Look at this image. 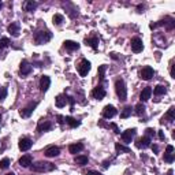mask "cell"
I'll list each match as a JSON object with an SVG mask.
<instances>
[{"label": "cell", "instance_id": "1", "mask_svg": "<svg viewBox=\"0 0 175 175\" xmlns=\"http://www.w3.org/2000/svg\"><path fill=\"white\" fill-rule=\"evenodd\" d=\"M51 39H52V33L49 30H40L34 34V43H36L37 45L48 43Z\"/></svg>", "mask_w": 175, "mask_h": 175}, {"label": "cell", "instance_id": "2", "mask_svg": "<svg viewBox=\"0 0 175 175\" xmlns=\"http://www.w3.org/2000/svg\"><path fill=\"white\" fill-rule=\"evenodd\" d=\"M115 90H116V95H118L119 100H126L127 97V89H126V84H125L123 80H116L115 82Z\"/></svg>", "mask_w": 175, "mask_h": 175}, {"label": "cell", "instance_id": "3", "mask_svg": "<svg viewBox=\"0 0 175 175\" xmlns=\"http://www.w3.org/2000/svg\"><path fill=\"white\" fill-rule=\"evenodd\" d=\"M55 168L54 164L51 163H47V162H37L32 166V170L34 173H44V171H52Z\"/></svg>", "mask_w": 175, "mask_h": 175}, {"label": "cell", "instance_id": "4", "mask_svg": "<svg viewBox=\"0 0 175 175\" xmlns=\"http://www.w3.org/2000/svg\"><path fill=\"white\" fill-rule=\"evenodd\" d=\"M89 70H90V62L86 59H82L80 62V65H78V73H80V75L81 77H86Z\"/></svg>", "mask_w": 175, "mask_h": 175}, {"label": "cell", "instance_id": "5", "mask_svg": "<svg viewBox=\"0 0 175 175\" xmlns=\"http://www.w3.org/2000/svg\"><path fill=\"white\" fill-rule=\"evenodd\" d=\"M130 45H131V51L136 52V54H140V52L144 49V44H142V40L138 39V37H134V39L131 40Z\"/></svg>", "mask_w": 175, "mask_h": 175}, {"label": "cell", "instance_id": "6", "mask_svg": "<svg viewBox=\"0 0 175 175\" xmlns=\"http://www.w3.org/2000/svg\"><path fill=\"white\" fill-rule=\"evenodd\" d=\"M32 145H33L32 140H30V138H28V137H23V138L19 140L18 147H19V149H21V151H23V152H26V151H29V149L32 148Z\"/></svg>", "mask_w": 175, "mask_h": 175}, {"label": "cell", "instance_id": "7", "mask_svg": "<svg viewBox=\"0 0 175 175\" xmlns=\"http://www.w3.org/2000/svg\"><path fill=\"white\" fill-rule=\"evenodd\" d=\"M36 107H37V103H30L26 108H22L21 111H19V115H21L22 118H29V116L33 114V111H34Z\"/></svg>", "mask_w": 175, "mask_h": 175}, {"label": "cell", "instance_id": "8", "mask_svg": "<svg viewBox=\"0 0 175 175\" xmlns=\"http://www.w3.org/2000/svg\"><path fill=\"white\" fill-rule=\"evenodd\" d=\"M153 74H155V71H153V69L151 66H145L144 69L141 70V78L142 80H145V81L152 80Z\"/></svg>", "mask_w": 175, "mask_h": 175}, {"label": "cell", "instance_id": "9", "mask_svg": "<svg viewBox=\"0 0 175 175\" xmlns=\"http://www.w3.org/2000/svg\"><path fill=\"white\" fill-rule=\"evenodd\" d=\"M136 129H127L126 131H123L122 133V140H123V142H126V144H130L131 140L134 138V136H136Z\"/></svg>", "mask_w": 175, "mask_h": 175}, {"label": "cell", "instance_id": "10", "mask_svg": "<svg viewBox=\"0 0 175 175\" xmlns=\"http://www.w3.org/2000/svg\"><path fill=\"white\" fill-rule=\"evenodd\" d=\"M116 114H118V111H116V108L114 106H106L104 107V110H103V116L104 118H107V119L114 118Z\"/></svg>", "mask_w": 175, "mask_h": 175}, {"label": "cell", "instance_id": "11", "mask_svg": "<svg viewBox=\"0 0 175 175\" xmlns=\"http://www.w3.org/2000/svg\"><path fill=\"white\" fill-rule=\"evenodd\" d=\"M92 96L96 100H101V99L106 97V90H104L103 86H96L95 89L92 90Z\"/></svg>", "mask_w": 175, "mask_h": 175}, {"label": "cell", "instance_id": "12", "mask_svg": "<svg viewBox=\"0 0 175 175\" xmlns=\"http://www.w3.org/2000/svg\"><path fill=\"white\" fill-rule=\"evenodd\" d=\"M49 85H51V78L48 75H43L41 80H40V90L41 92H47L49 89Z\"/></svg>", "mask_w": 175, "mask_h": 175}, {"label": "cell", "instance_id": "13", "mask_svg": "<svg viewBox=\"0 0 175 175\" xmlns=\"http://www.w3.org/2000/svg\"><path fill=\"white\" fill-rule=\"evenodd\" d=\"M30 71H32V65H29L26 60H22L21 67H19V73L22 75H28V74H30Z\"/></svg>", "mask_w": 175, "mask_h": 175}, {"label": "cell", "instance_id": "14", "mask_svg": "<svg viewBox=\"0 0 175 175\" xmlns=\"http://www.w3.org/2000/svg\"><path fill=\"white\" fill-rule=\"evenodd\" d=\"M60 153V149L58 147H48L45 149V156L47 157H56Z\"/></svg>", "mask_w": 175, "mask_h": 175}, {"label": "cell", "instance_id": "15", "mask_svg": "<svg viewBox=\"0 0 175 175\" xmlns=\"http://www.w3.org/2000/svg\"><path fill=\"white\" fill-rule=\"evenodd\" d=\"M151 141L152 140L149 138V137H142V138H140L138 140V142H137V147L138 148H142V149H145V148H148V147H151Z\"/></svg>", "mask_w": 175, "mask_h": 175}, {"label": "cell", "instance_id": "16", "mask_svg": "<svg viewBox=\"0 0 175 175\" xmlns=\"http://www.w3.org/2000/svg\"><path fill=\"white\" fill-rule=\"evenodd\" d=\"M51 127H52L51 122H48V121H41V122L39 123V126H37V131H40V133H44V131L51 130Z\"/></svg>", "mask_w": 175, "mask_h": 175}, {"label": "cell", "instance_id": "17", "mask_svg": "<svg viewBox=\"0 0 175 175\" xmlns=\"http://www.w3.org/2000/svg\"><path fill=\"white\" fill-rule=\"evenodd\" d=\"M32 162H33V159H32L30 155H23V156L19 159V164L22 166V167H30Z\"/></svg>", "mask_w": 175, "mask_h": 175}, {"label": "cell", "instance_id": "18", "mask_svg": "<svg viewBox=\"0 0 175 175\" xmlns=\"http://www.w3.org/2000/svg\"><path fill=\"white\" fill-rule=\"evenodd\" d=\"M151 96H152V89H151L149 86H147L142 89L141 95H140V99H141V101H147L151 99Z\"/></svg>", "mask_w": 175, "mask_h": 175}, {"label": "cell", "instance_id": "19", "mask_svg": "<svg viewBox=\"0 0 175 175\" xmlns=\"http://www.w3.org/2000/svg\"><path fill=\"white\" fill-rule=\"evenodd\" d=\"M8 33H11V36L18 37L19 34V23L18 22H13L10 26H8Z\"/></svg>", "mask_w": 175, "mask_h": 175}, {"label": "cell", "instance_id": "20", "mask_svg": "<svg viewBox=\"0 0 175 175\" xmlns=\"http://www.w3.org/2000/svg\"><path fill=\"white\" fill-rule=\"evenodd\" d=\"M82 149H84V144H81V142H78V144H71L69 147V152L73 153V155L80 153Z\"/></svg>", "mask_w": 175, "mask_h": 175}, {"label": "cell", "instance_id": "21", "mask_svg": "<svg viewBox=\"0 0 175 175\" xmlns=\"http://www.w3.org/2000/svg\"><path fill=\"white\" fill-rule=\"evenodd\" d=\"M63 45H65V48L69 49V51H75V49L80 48V44L75 41H71V40H66V41L63 43Z\"/></svg>", "mask_w": 175, "mask_h": 175}, {"label": "cell", "instance_id": "22", "mask_svg": "<svg viewBox=\"0 0 175 175\" xmlns=\"http://www.w3.org/2000/svg\"><path fill=\"white\" fill-rule=\"evenodd\" d=\"M55 104H56L58 108H63V107L67 104V97H65L63 95L56 96V99H55Z\"/></svg>", "mask_w": 175, "mask_h": 175}, {"label": "cell", "instance_id": "23", "mask_svg": "<svg viewBox=\"0 0 175 175\" xmlns=\"http://www.w3.org/2000/svg\"><path fill=\"white\" fill-rule=\"evenodd\" d=\"M37 3L36 2H33V0H28V2L25 3V10L26 11H29V13H33L34 10L37 8Z\"/></svg>", "mask_w": 175, "mask_h": 175}, {"label": "cell", "instance_id": "24", "mask_svg": "<svg viewBox=\"0 0 175 175\" xmlns=\"http://www.w3.org/2000/svg\"><path fill=\"white\" fill-rule=\"evenodd\" d=\"M66 123L69 125L70 127H78L81 125V122L80 121H77V119H74V118H71V116H66Z\"/></svg>", "mask_w": 175, "mask_h": 175}, {"label": "cell", "instance_id": "25", "mask_svg": "<svg viewBox=\"0 0 175 175\" xmlns=\"http://www.w3.org/2000/svg\"><path fill=\"white\" fill-rule=\"evenodd\" d=\"M160 25H166L167 26V29H174V26H175V22H174V19L173 18H166V21H162V22H159L157 23V26H160Z\"/></svg>", "mask_w": 175, "mask_h": 175}, {"label": "cell", "instance_id": "26", "mask_svg": "<svg viewBox=\"0 0 175 175\" xmlns=\"http://www.w3.org/2000/svg\"><path fill=\"white\" fill-rule=\"evenodd\" d=\"M85 43L88 44V45H90L93 49H97V44H99V39L97 37H92V39H85Z\"/></svg>", "mask_w": 175, "mask_h": 175}, {"label": "cell", "instance_id": "27", "mask_svg": "<svg viewBox=\"0 0 175 175\" xmlns=\"http://www.w3.org/2000/svg\"><path fill=\"white\" fill-rule=\"evenodd\" d=\"M75 164H78V166H85V164H88V156H84V155L77 156V157H75Z\"/></svg>", "mask_w": 175, "mask_h": 175}, {"label": "cell", "instance_id": "28", "mask_svg": "<svg viewBox=\"0 0 175 175\" xmlns=\"http://www.w3.org/2000/svg\"><path fill=\"white\" fill-rule=\"evenodd\" d=\"M164 93H166V88L163 85H157L153 89V95L155 96H162V95H164Z\"/></svg>", "mask_w": 175, "mask_h": 175}, {"label": "cell", "instance_id": "29", "mask_svg": "<svg viewBox=\"0 0 175 175\" xmlns=\"http://www.w3.org/2000/svg\"><path fill=\"white\" fill-rule=\"evenodd\" d=\"M115 149H116V152H125V153H130V148L123 147V145H121V144H119V142H116V144H115Z\"/></svg>", "mask_w": 175, "mask_h": 175}, {"label": "cell", "instance_id": "30", "mask_svg": "<svg viewBox=\"0 0 175 175\" xmlns=\"http://www.w3.org/2000/svg\"><path fill=\"white\" fill-rule=\"evenodd\" d=\"M136 114L138 116H141V115H144L145 114V106L142 103H140V104H137L136 106Z\"/></svg>", "mask_w": 175, "mask_h": 175}, {"label": "cell", "instance_id": "31", "mask_svg": "<svg viewBox=\"0 0 175 175\" xmlns=\"http://www.w3.org/2000/svg\"><path fill=\"white\" fill-rule=\"evenodd\" d=\"M130 115H131V107H125L123 111H122V114H121V118L126 119V118H129Z\"/></svg>", "mask_w": 175, "mask_h": 175}, {"label": "cell", "instance_id": "32", "mask_svg": "<svg viewBox=\"0 0 175 175\" xmlns=\"http://www.w3.org/2000/svg\"><path fill=\"white\" fill-rule=\"evenodd\" d=\"M166 119H168L170 122H173L175 119V108H174V107H171V108L168 110L167 115H166Z\"/></svg>", "mask_w": 175, "mask_h": 175}, {"label": "cell", "instance_id": "33", "mask_svg": "<svg viewBox=\"0 0 175 175\" xmlns=\"http://www.w3.org/2000/svg\"><path fill=\"white\" fill-rule=\"evenodd\" d=\"M8 166H10V159H8V157H4L3 160H0V168H2V170L8 168Z\"/></svg>", "mask_w": 175, "mask_h": 175}, {"label": "cell", "instance_id": "34", "mask_svg": "<svg viewBox=\"0 0 175 175\" xmlns=\"http://www.w3.org/2000/svg\"><path fill=\"white\" fill-rule=\"evenodd\" d=\"M8 45H10V40H8L7 37H3V39H0V49L7 48Z\"/></svg>", "mask_w": 175, "mask_h": 175}, {"label": "cell", "instance_id": "35", "mask_svg": "<svg viewBox=\"0 0 175 175\" xmlns=\"http://www.w3.org/2000/svg\"><path fill=\"white\" fill-rule=\"evenodd\" d=\"M52 21H54L55 25H60V23L63 22V15H60V14H55L54 18H52Z\"/></svg>", "mask_w": 175, "mask_h": 175}, {"label": "cell", "instance_id": "36", "mask_svg": "<svg viewBox=\"0 0 175 175\" xmlns=\"http://www.w3.org/2000/svg\"><path fill=\"white\" fill-rule=\"evenodd\" d=\"M106 70H107V66H106V65L99 66V77H100L101 81L104 80V73H106Z\"/></svg>", "mask_w": 175, "mask_h": 175}, {"label": "cell", "instance_id": "37", "mask_svg": "<svg viewBox=\"0 0 175 175\" xmlns=\"http://www.w3.org/2000/svg\"><path fill=\"white\" fill-rule=\"evenodd\" d=\"M164 162L167 163H173L174 162V153H164Z\"/></svg>", "mask_w": 175, "mask_h": 175}, {"label": "cell", "instance_id": "38", "mask_svg": "<svg viewBox=\"0 0 175 175\" xmlns=\"http://www.w3.org/2000/svg\"><path fill=\"white\" fill-rule=\"evenodd\" d=\"M7 96V88H2L0 89V100H4Z\"/></svg>", "mask_w": 175, "mask_h": 175}, {"label": "cell", "instance_id": "39", "mask_svg": "<svg viewBox=\"0 0 175 175\" xmlns=\"http://www.w3.org/2000/svg\"><path fill=\"white\" fill-rule=\"evenodd\" d=\"M108 127H111V129H112L114 131H115L116 134H119V133H121V130H119V127L116 126L115 123H110V125H108Z\"/></svg>", "mask_w": 175, "mask_h": 175}, {"label": "cell", "instance_id": "40", "mask_svg": "<svg viewBox=\"0 0 175 175\" xmlns=\"http://www.w3.org/2000/svg\"><path fill=\"white\" fill-rule=\"evenodd\" d=\"M145 131H147V137H149V138H151V136H155V131H156V130H153V129H147Z\"/></svg>", "mask_w": 175, "mask_h": 175}, {"label": "cell", "instance_id": "41", "mask_svg": "<svg viewBox=\"0 0 175 175\" xmlns=\"http://www.w3.org/2000/svg\"><path fill=\"white\" fill-rule=\"evenodd\" d=\"M166 152H167V153H173L174 152V147H173V145H167V148H166Z\"/></svg>", "mask_w": 175, "mask_h": 175}, {"label": "cell", "instance_id": "42", "mask_svg": "<svg viewBox=\"0 0 175 175\" xmlns=\"http://www.w3.org/2000/svg\"><path fill=\"white\" fill-rule=\"evenodd\" d=\"M85 175H103V174L97 173V171H88V173H86Z\"/></svg>", "mask_w": 175, "mask_h": 175}, {"label": "cell", "instance_id": "43", "mask_svg": "<svg viewBox=\"0 0 175 175\" xmlns=\"http://www.w3.org/2000/svg\"><path fill=\"white\" fill-rule=\"evenodd\" d=\"M152 151L155 153H157L159 152V147H157V145H152Z\"/></svg>", "mask_w": 175, "mask_h": 175}, {"label": "cell", "instance_id": "44", "mask_svg": "<svg viewBox=\"0 0 175 175\" xmlns=\"http://www.w3.org/2000/svg\"><path fill=\"white\" fill-rule=\"evenodd\" d=\"M157 134H159V138L160 140H164V133H163V131H159Z\"/></svg>", "mask_w": 175, "mask_h": 175}, {"label": "cell", "instance_id": "45", "mask_svg": "<svg viewBox=\"0 0 175 175\" xmlns=\"http://www.w3.org/2000/svg\"><path fill=\"white\" fill-rule=\"evenodd\" d=\"M58 122H59V123H63V116L62 115H58Z\"/></svg>", "mask_w": 175, "mask_h": 175}, {"label": "cell", "instance_id": "46", "mask_svg": "<svg viewBox=\"0 0 175 175\" xmlns=\"http://www.w3.org/2000/svg\"><path fill=\"white\" fill-rule=\"evenodd\" d=\"M149 28H151V29H156V28H157V23H151Z\"/></svg>", "mask_w": 175, "mask_h": 175}, {"label": "cell", "instance_id": "47", "mask_svg": "<svg viewBox=\"0 0 175 175\" xmlns=\"http://www.w3.org/2000/svg\"><path fill=\"white\" fill-rule=\"evenodd\" d=\"M174 174V171L173 170H168V173H167V175H173Z\"/></svg>", "mask_w": 175, "mask_h": 175}, {"label": "cell", "instance_id": "48", "mask_svg": "<svg viewBox=\"0 0 175 175\" xmlns=\"http://www.w3.org/2000/svg\"><path fill=\"white\" fill-rule=\"evenodd\" d=\"M6 175H15L14 173H8V174H6Z\"/></svg>", "mask_w": 175, "mask_h": 175}, {"label": "cell", "instance_id": "49", "mask_svg": "<svg viewBox=\"0 0 175 175\" xmlns=\"http://www.w3.org/2000/svg\"><path fill=\"white\" fill-rule=\"evenodd\" d=\"M0 121H2V115H0Z\"/></svg>", "mask_w": 175, "mask_h": 175}]
</instances>
